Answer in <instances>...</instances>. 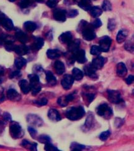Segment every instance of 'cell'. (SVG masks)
<instances>
[{
    "mask_svg": "<svg viewBox=\"0 0 134 151\" xmlns=\"http://www.w3.org/2000/svg\"><path fill=\"white\" fill-rule=\"evenodd\" d=\"M85 114L84 108L83 106L71 107L67 110L66 116L70 120H78L81 119Z\"/></svg>",
    "mask_w": 134,
    "mask_h": 151,
    "instance_id": "cell-1",
    "label": "cell"
},
{
    "mask_svg": "<svg viewBox=\"0 0 134 151\" xmlns=\"http://www.w3.org/2000/svg\"><path fill=\"white\" fill-rule=\"evenodd\" d=\"M30 79V85L33 95L39 93L41 91V86L40 84V78L37 74H33L28 75Z\"/></svg>",
    "mask_w": 134,
    "mask_h": 151,
    "instance_id": "cell-2",
    "label": "cell"
},
{
    "mask_svg": "<svg viewBox=\"0 0 134 151\" xmlns=\"http://www.w3.org/2000/svg\"><path fill=\"white\" fill-rule=\"evenodd\" d=\"M9 132H10L12 137L14 139L21 138L23 135L22 127L17 122H12V124L10 125V127H9Z\"/></svg>",
    "mask_w": 134,
    "mask_h": 151,
    "instance_id": "cell-3",
    "label": "cell"
},
{
    "mask_svg": "<svg viewBox=\"0 0 134 151\" xmlns=\"http://www.w3.org/2000/svg\"><path fill=\"white\" fill-rule=\"evenodd\" d=\"M96 111L98 115L106 118V119L110 117L113 113L112 108H110L107 103H103L98 106Z\"/></svg>",
    "mask_w": 134,
    "mask_h": 151,
    "instance_id": "cell-4",
    "label": "cell"
},
{
    "mask_svg": "<svg viewBox=\"0 0 134 151\" xmlns=\"http://www.w3.org/2000/svg\"><path fill=\"white\" fill-rule=\"evenodd\" d=\"M108 99L112 103L115 104L120 103L123 100L121 96V94L117 90H108Z\"/></svg>",
    "mask_w": 134,
    "mask_h": 151,
    "instance_id": "cell-5",
    "label": "cell"
},
{
    "mask_svg": "<svg viewBox=\"0 0 134 151\" xmlns=\"http://www.w3.org/2000/svg\"><path fill=\"white\" fill-rule=\"evenodd\" d=\"M112 40L110 37L108 36H104L101 39H100L99 43V47L102 50V52H107L110 48V46L112 44Z\"/></svg>",
    "mask_w": 134,
    "mask_h": 151,
    "instance_id": "cell-6",
    "label": "cell"
},
{
    "mask_svg": "<svg viewBox=\"0 0 134 151\" xmlns=\"http://www.w3.org/2000/svg\"><path fill=\"white\" fill-rule=\"evenodd\" d=\"M83 37L84 39L87 41H91L95 39L96 34L93 28L91 27H85L83 29Z\"/></svg>",
    "mask_w": 134,
    "mask_h": 151,
    "instance_id": "cell-7",
    "label": "cell"
},
{
    "mask_svg": "<svg viewBox=\"0 0 134 151\" xmlns=\"http://www.w3.org/2000/svg\"><path fill=\"white\" fill-rule=\"evenodd\" d=\"M74 59L77 60V62L80 64H83L86 61V52L83 49H78L73 53Z\"/></svg>",
    "mask_w": 134,
    "mask_h": 151,
    "instance_id": "cell-8",
    "label": "cell"
},
{
    "mask_svg": "<svg viewBox=\"0 0 134 151\" xmlns=\"http://www.w3.org/2000/svg\"><path fill=\"white\" fill-rule=\"evenodd\" d=\"M74 81V79L73 77V76L66 74L64 76L63 79H62L61 84L65 89H69L72 87V85L73 84Z\"/></svg>",
    "mask_w": 134,
    "mask_h": 151,
    "instance_id": "cell-9",
    "label": "cell"
},
{
    "mask_svg": "<svg viewBox=\"0 0 134 151\" xmlns=\"http://www.w3.org/2000/svg\"><path fill=\"white\" fill-rule=\"evenodd\" d=\"M53 17L58 22H65L66 20V11L62 9H56L54 11Z\"/></svg>",
    "mask_w": 134,
    "mask_h": 151,
    "instance_id": "cell-10",
    "label": "cell"
},
{
    "mask_svg": "<svg viewBox=\"0 0 134 151\" xmlns=\"http://www.w3.org/2000/svg\"><path fill=\"white\" fill-rule=\"evenodd\" d=\"M84 71L85 74L88 76L90 78L94 79L98 78V76L97 74V69H96L91 64L85 66L84 68Z\"/></svg>",
    "mask_w": 134,
    "mask_h": 151,
    "instance_id": "cell-11",
    "label": "cell"
},
{
    "mask_svg": "<svg viewBox=\"0 0 134 151\" xmlns=\"http://www.w3.org/2000/svg\"><path fill=\"white\" fill-rule=\"evenodd\" d=\"M27 121L31 124L39 126V127H40L41 125H43L42 119L39 116H37L36 115H32V114L28 115L27 116Z\"/></svg>",
    "mask_w": 134,
    "mask_h": 151,
    "instance_id": "cell-12",
    "label": "cell"
},
{
    "mask_svg": "<svg viewBox=\"0 0 134 151\" xmlns=\"http://www.w3.org/2000/svg\"><path fill=\"white\" fill-rule=\"evenodd\" d=\"M106 58L98 55L97 58H96L93 60L91 65L96 69H100L103 68V66L106 63Z\"/></svg>",
    "mask_w": 134,
    "mask_h": 151,
    "instance_id": "cell-13",
    "label": "cell"
},
{
    "mask_svg": "<svg viewBox=\"0 0 134 151\" xmlns=\"http://www.w3.org/2000/svg\"><path fill=\"white\" fill-rule=\"evenodd\" d=\"M74 98V94H70L67 95L66 96H62L60 97L58 100H57V103L59 105H60L61 106L64 107L68 105V104Z\"/></svg>",
    "mask_w": 134,
    "mask_h": 151,
    "instance_id": "cell-14",
    "label": "cell"
},
{
    "mask_svg": "<svg viewBox=\"0 0 134 151\" xmlns=\"http://www.w3.org/2000/svg\"><path fill=\"white\" fill-rule=\"evenodd\" d=\"M59 39L62 44H69L73 39V36L70 32H66L60 35Z\"/></svg>",
    "mask_w": 134,
    "mask_h": 151,
    "instance_id": "cell-15",
    "label": "cell"
},
{
    "mask_svg": "<svg viewBox=\"0 0 134 151\" xmlns=\"http://www.w3.org/2000/svg\"><path fill=\"white\" fill-rule=\"evenodd\" d=\"M7 96L12 101H19L21 99L20 94L15 89H9L7 91Z\"/></svg>",
    "mask_w": 134,
    "mask_h": 151,
    "instance_id": "cell-16",
    "label": "cell"
},
{
    "mask_svg": "<svg viewBox=\"0 0 134 151\" xmlns=\"http://www.w3.org/2000/svg\"><path fill=\"white\" fill-rule=\"evenodd\" d=\"M48 117L52 121L59 122L61 120V117L59 111L55 109H50L48 112Z\"/></svg>",
    "mask_w": 134,
    "mask_h": 151,
    "instance_id": "cell-17",
    "label": "cell"
},
{
    "mask_svg": "<svg viewBox=\"0 0 134 151\" xmlns=\"http://www.w3.org/2000/svg\"><path fill=\"white\" fill-rule=\"evenodd\" d=\"M13 50L18 55H24L27 54L28 52V47H27L25 45H15V47H14Z\"/></svg>",
    "mask_w": 134,
    "mask_h": 151,
    "instance_id": "cell-18",
    "label": "cell"
},
{
    "mask_svg": "<svg viewBox=\"0 0 134 151\" xmlns=\"http://www.w3.org/2000/svg\"><path fill=\"white\" fill-rule=\"evenodd\" d=\"M117 73L120 77H124L127 73V69L125 64L123 63H120L117 66Z\"/></svg>",
    "mask_w": 134,
    "mask_h": 151,
    "instance_id": "cell-19",
    "label": "cell"
},
{
    "mask_svg": "<svg viewBox=\"0 0 134 151\" xmlns=\"http://www.w3.org/2000/svg\"><path fill=\"white\" fill-rule=\"evenodd\" d=\"M19 86H20L21 90L24 94H27L30 92V91H31L30 83L25 79H22L20 81V82H19Z\"/></svg>",
    "mask_w": 134,
    "mask_h": 151,
    "instance_id": "cell-20",
    "label": "cell"
},
{
    "mask_svg": "<svg viewBox=\"0 0 134 151\" xmlns=\"http://www.w3.org/2000/svg\"><path fill=\"white\" fill-rule=\"evenodd\" d=\"M0 23L3 25V27L5 28L6 30L8 31H11L14 28V25L12 20L11 19L8 18H4L3 20L0 22Z\"/></svg>",
    "mask_w": 134,
    "mask_h": 151,
    "instance_id": "cell-21",
    "label": "cell"
},
{
    "mask_svg": "<svg viewBox=\"0 0 134 151\" xmlns=\"http://www.w3.org/2000/svg\"><path fill=\"white\" fill-rule=\"evenodd\" d=\"M54 68L55 69V71L57 74L61 75L63 74L65 72V65L63 63H62L61 61L57 60L54 64Z\"/></svg>",
    "mask_w": 134,
    "mask_h": 151,
    "instance_id": "cell-22",
    "label": "cell"
},
{
    "mask_svg": "<svg viewBox=\"0 0 134 151\" xmlns=\"http://www.w3.org/2000/svg\"><path fill=\"white\" fill-rule=\"evenodd\" d=\"M79 45H80V41L79 40H75L74 41H71L70 43L68 44L69 47V50L71 52L74 53L77 50L79 49Z\"/></svg>",
    "mask_w": 134,
    "mask_h": 151,
    "instance_id": "cell-23",
    "label": "cell"
},
{
    "mask_svg": "<svg viewBox=\"0 0 134 151\" xmlns=\"http://www.w3.org/2000/svg\"><path fill=\"white\" fill-rule=\"evenodd\" d=\"M47 55L49 59H55L59 58L61 54L59 51L57 49H49L47 52Z\"/></svg>",
    "mask_w": 134,
    "mask_h": 151,
    "instance_id": "cell-24",
    "label": "cell"
},
{
    "mask_svg": "<svg viewBox=\"0 0 134 151\" xmlns=\"http://www.w3.org/2000/svg\"><path fill=\"white\" fill-rule=\"evenodd\" d=\"M46 80L47 83L51 86H54L57 83L56 78L54 76L53 73L50 71L46 72Z\"/></svg>",
    "mask_w": 134,
    "mask_h": 151,
    "instance_id": "cell-25",
    "label": "cell"
},
{
    "mask_svg": "<svg viewBox=\"0 0 134 151\" xmlns=\"http://www.w3.org/2000/svg\"><path fill=\"white\" fill-rule=\"evenodd\" d=\"M16 39L20 41L22 44H25L26 42L28 41V37L25 33L22 32V31H18L15 34Z\"/></svg>",
    "mask_w": 134,
    "mask_h": 151,
    "instance_id": "cell-26",
    "label": "cell"
},
{
    "mask_svg": "<svg viewBox=\"0 0 134 151\" xmlns=\"http://www.w3.org/2000/svg\"><path fill=\"white\" fill-rule=\"evenodd\" d=\"M44 40L42 38H37L32 44V49L36 50H39L42 49V47L44 46Z\"/></svg>",
    "mask_w": 134,
    "mask_h": 151,
    "instance_id": "cell-27",
    "label": "cell"
},
{
    "mask_svg": "<svg viewBox=\"0 0 134 151\" xmlns=\"http://www.w3.org/2000/svg\"><path fill=\"white\" fill-rule=\"evenodd\" d=\"M78 5L85 11H88L91 8V3L89 0H79Z\"/></svg>",
    "mask_w": 134,
    "mask_h": 151,
    "instance_id": "cell-28",
    "label": "cell"
},
{
    "mask_svg": "<svg viewBox=\"0 0 134 151\" xmlns=\"http://www.w3.org/2000/svg\"><path fill=\"white\" fill-rule=\"evenodd\" d=\"M127 36V32L125 30H120L117 35V41L118 43L121 44L125 40Z\"/></svg>",
    "mask_w": 134,
    "mask_h": 151,
    "instance_id": "cell-29",
    "label": "cell"
},
{
    "mask_svg": "<svg viewBox=\"0 0 134 151\" xmlns=\"http://www.w3.org/2000/svg\"><path fill=\"white\" fill-rule=\"evenodd\" d=\"M72 73H73V77L74 79L77 80V81H80V80L83 79L84 76L82 70H81L78 68H74Z\"/></svg>",
    "mask_w": 134,
    "mask_h": 151,
    "instance_id": "cell-30",
    "label": "cell"
},
{
    "mask_svg": "<svg viewBox=\"0 0 134 151\" xmlns=\"http://www.w3.org/2000/svg\"><path fill=\"white\" fill-rule=\"evenodd\" d=\"M24 28H25V29L28 32H33L36 30L37 25L34 22L28 21L24 23Z\"/></svg>",
    "mask_w": 134,
    "mask_h": 151,
    "instance_id": "cell-31",
    "label": "cell"
},
{
    "mask_svg": "<svg viewBox=\"0 0 134 151\" xmlns=\"http://www.w3.org/2000/svg\"><path fill=\"white\" fill-rule=\"evenodd\" d=\"M91 15L93 17H99L100 15H102L103 13V10L98 6H93L91 7L89 9Z\"/></svg>",
    "mask_w": 134,
    "mask_h": 151,
    "instance_id": "cell-32",
    "label": "cell"
},
{
    "mask_svg": "<svg viewBox=\"0 0 134 151\" xmlns=\"http://www.w3.org/2000/svg\"><path fill=\"white\" fill-rule=\"evenodd\" d=\"M26 64H27L26 59L22 58V57H20V58H17L15 60V66L18 69H22Z\"/></svg>",
    "mask_w": 134,
    "mask_h": 151,
    "instance_id": "cell-33",
    "label": "cell"
},
{
    "mask_svg": "<svg viewBox=\"0 0 134 151\" xmlns=\"http://www.w3.org/2000/svg\"><path fill=\"white\" fill-rule=\"evenodd\" d=\"M94 118L93 116L92 115H88L86 120L85 125H84L86 128H87L88 129H90L91 128V127H93V123H94Z\"/></svg>",
    "mask_w": 134,
    "mask_h": 151,
    "instance_id": "cell-34",
    "label": "cell"
},
{
    "mask_svg": "<svg viewBox=\"0 0 134 151\" xmlns=\"http://www.w3.org/2000/svg\"><path fill=\"white\" fill-rule=\"evenodd\" d=\"M90 52L92 55H99L101 54L102 52V50H101V49H100V47L99 46L93 45L91 47V48Z\"/></svg>",
    "mask_w": 134,
    "mask_h": 151,
    "instance_id": "cell-35",
    "label": "cell"
},
{
    "mask_svg": "<svg viewBox=\"0 0 134 151\" xmlns=\"http://www.w3.org/2000/svg\"><path fill=\"white\" fill-rule=\"evenodd\" d=\"M85 145L76 142L72 143L71 145V149L72 150H81L85 149Z\"/></svg>",
    "mask_w": 134,
    "mask_h": 151,
    "instance_id": "cell-36",
    "label": "cell"
},
{
    "mask_svg": "<svg viewBox=\"0 0 134 151\" xmlns=\"http://www.w3.org/2000/svg\"><path fill=\"white\" fill-rule=\"evenodd\" d=\"M102 8L105 12L111 11L112 9V6L111 3L108 0H104L102 4Z\"/></svg>",
    "mask_w": 134,
    "mask_h": 151,
    "instance_id": "cell-37",
    "label": "cell"
},
{
    "mask_svg": "<svg viewBox=\"0 0 134 151\" xmlns=\"http://www.w3.org/2000/svg\"><path fill=\"white\" fill-rule=\"evenodd\" d=\"M39 140L40 142L41 143L45 144H47V143H49L50 140H51V139H50L49 136L46 135H42L39 137Z\"/></svg>",
    "mask_w": 134,
    "mask_h": 151,
    "instance_id": "cell-38",
    "label": "cell"
},
{
    "mask_svg": "<svg viewBox=\"0 0 134 151\" xmlns=\"http://www.w3.org/2000/svg\"><path fill=\"white\" fill-rule=\"evenodd\" d=\"M111 134V132L110 130H107L105 132H102V133L99 135V139L103 141H104L107 140V139L109 137L110 135Z\"/></svg>",
    "mask_w": 134,
    "mask_h": 151,
    "instance_id": "cell-39",
    "label": "cell"
},
{
    "mask_svg": "<svg viewBox=\"0 0 134 151\" xmlns=\"http://www.w3.org/2000/svg\"><path fill=\"white\" fill-rule=\"evenodd\" d=\"M125 47L126 50H127L129 52H133V42L132 40H129L126 42V44L125 45Z\"/></svg>",
    "mask_w": 134,
    "mask_h": 151,
    "instance_id": "cell-40",
    "label": "cell"
},
{
    "mask_svg": "<svg viewBox=\"0 0 134 151\" xmlns=\"http://www.w3.org/2000/svg\"><path fill=\"white\" fill-rule=\"evenodd\" d=\"M116 27V23H115V21L113 19H110L108 21V28L110 30V31H113L115 28Z\"/></svg>",
    "mask_w": 134,
    "mask_h": 151,
    "instance_id": "cell-41",
    "label": "cell"
},
{
    "mask_svg": "<svg viewBox=\"0 0 134 151\" xmlns=\"http://www.w3.org/2000/svg\"><path fill=\"white\" fill-rule=\"evenodd\" d=\"M78 15V12L76 9H70L68 12H66V15H68L69 18L76 17Z\"/></svg>",
    "mask_w": 134,
    "mask_h": 151,
    "instance_id": "cell-42",
    "label": "cell"
},
{
    "mask_svg": "<svg viewBox=\"0 0 134 151\" xmlns=\"http://www.w3.org/2000/svg\"><path fill=\"white\" fill-rule=\"evenodd\" d=\"M45 150H47V151H54V150H59V149H57L55 146L53 145L52 144L47 143L45 144Z\"/></svg>",
    "mask_w": 134,
    "mask_h": 151,
    "instance_id": "cell-43",
    "label": "cell"
},
{
    "mask_svg": "<svg viewBox=\"0 0 134 151\" xmlns=\"http://www.w3.org/2000/svg\"><path fill=\"white\" fill-rule=\"evenodd\" d=\"M47 102H48V101L47 99L44 98L40 99V100H37V101H34V103L36 104V105L38 106H44V105H47Z\"/></svg>",
    "mask_w": 134,
    "mask_h": 151,
    "instance_id": "cell-44",
    "label": "cell"
},
{
    "mask_svg": "<svg viewBox=\"0 0 134 151\" xmlns=\"http://www.w3.org/2000/svg\"><path fill=\"white\" fill-rule=\"evenodd\" d=\"M19 5L22 8H26L30 5V0H21Z\"/></svg>",
    "mask_w": 134,
    "mask_h": 151,
    "instance_id": "cell-45",
    "label": "cell"
},
{
    "mask_svg": "<svg viewBox=\"0 0 134 151\" xmlns=\"http://www.w3.org/2000/svg\"><path fill=\"white\" fill-rule=\"evenodd\" d=\"M57 2H58V0H48L47 5L51 8H54L56 6Z\"/></svg>",
    "mask_w": 134,
    "mask_h": 151,
    "instance_id": "cell-46",
    "label": "cell"
},
{
    "mask_svg": "<svg viewBox=\"0 0 134 151\" xmlns=\"http://www.w3.org/2000/svg\"><path fill=\"white\" fill-rule=\"evenodd\" d=\"M124 123V120L120 119V118H117L115 119V125L116 127L119 128Z\"/></svg>",
    "mask_w": 134,
    "mask_h": 151,
    "instance_id": "cell-47",
    "label": "cell"
},
{
    "mask_svg": "<svg viewBox=\"0 0 134 151\" xmlns=\"http://www.w3.org/2000/svg\"><path fill=\"white\" fill-rule=\"evenodd\" d=\"M28 132H29L30 134L31 135L32 137V138H35L36 135H37V130H36L35 129H33V127H28Z\"/></svg>",
    "mask_w": 134,
    "mask_h": 151,
    "instance_id": "cell-48",
    "label": "cell"
},
{
    "mask_svg": "<svg viewBox=\"0 0 134 151\" xmlns=\"http://www.w3.org/2000/svg\"><path fill=\"white\" fill-rule=\"evenodd\" d=\"M93 27L94 28H99L102 25V22L99 19H96V20L93 22Z\"/></svg>",
    "mask_w": 134,
    "mask_h": 151,
    "instance_id": "cell-49",
    "label": "cell"
},
{
    "mask_svg": "<svg viewBox=\"0 0 134 151\" xmlns=\"http://www.w3.org/2000/svg\"><path fill=\"white\" fill-rule=\"evenodd\" d=\"M133 80H134V77L133 75H129L128 78L125 79V82L127 84H131L133 83Z\"/></svg>",
    "mask_w": 134,
    "mask_h": 151,
    "instance_id": "cell-50",
    "label": "cell"
},
{
    "mask_svg": "<svg viewBox=\"0 0 134 151\" xmlns=\"http://www.w3.org/2000/svg\"><path fill=\"white\" fill-rule=\"evenodd\" d=\"M3 118L6 121H8V122H11L12 121V116L9 113H7V112L4 113Z\"/></svg>",
    "mask_w": 134,
    "mask_h": 151,
    "instance_id": "cell-51",
    "label": "cell"
},
{
    "mask_svg": "<svg viewBox=\"0 0 134 151\" xmlns=\"http://www.w3.org/2000/svg\"><path fill=\"white\" fill-rule=\"evenodd\" d=\"M19 75H20V70H15V71L13 72L10 74V76H9V78H10L11 79H12V78H14L18 76Z\"/></svg>",
    "mask_w": 134,
    "mask_h": 151,
    "instance_id": "cell-52",
    "label": "cell"
},
{
    "mask_svg": "<svg viewBox=\"0 0 134 151\" xmlns=\"http://www.w3.org/2000/svg\"><path fill=\"white\" fill-rule=\"evenodd\" d=\"M86 96H87V98H88V100L89 101V103H90L91 102H92V101L94 100V98H95V94H93V93L87 94Z\"/></svg>",
    "mask_w": 134,
    "mask_h": 151,
    "instance_id": "cell-53",
    "label": "cell"
},
{
    "mask_svg": "<svg viewBox=\"0 0 134 151\" xmlns=\"http://www.w3.org/2000/svg\"><path fill=\"white\" fill-rule=\"evenodd\" d=\"M4 18H5V15L1 12H0V22H1Z\"/></svg>",
    "mask_w": 134,
    "mask_h": 151,
    "instance_id": "cell-54",
    "label": "cell"
},
{
    "mask_svg": "<svg viewBox=\"0 0 134 151\" xmlns=\"http://www.w3.org/2000/svg\"><path fill=\"white\" fill-rule=\"evenodd\" d=\"M4 72V70L3 68V67H1V65H0V76L2 75V74H3Z\"/></svg>",
    "mask_w": 134,
    "mask_h": 151,
    "instance_id": "cell-55",
    "label": "cell"
},
{
    "mask_svg": "<svg viewBox=\"0 0 134 151\" xmlns=\"http://www.w3.org/2000/svg\"><path fill=\"white\" fill-rule=\"evenodd\" d=\"M36 1H37V2H39V3H41V2H42V1L43 0H35Z\"/></svg>",
    "mask_w": 134,
    "mask_h": 151,
    "instance_id": "cell-56",
    "label": "cell"
},
{
    "mask_svg": "<svg viewBox=\"0 0 134 151\" xmlns=\"http://www.w3.org/2000/svg\"><path fill=\"white\" fill-rule=\"evenodd\" d=\"M2 82H3V79L1 78H0V84H1Z\"/></svg>",
    "mask_w": 134,
    "mask_h": 151,
    "instance_id": "cell-57",
    "label": "cell"
},
{
    "mask_svg": "<svg viewBox=\"0 0 134 151\" xmlns=\"http://www.w3.org/2000/svg\"><path fill=\"white\" fill-rule=\"evenodd\" d=\"M9 1H11V2H14V1H15L16 0H9Z\"/></svg>",
    "mask_w": 134,
    "mask_h": 151,
    "instance_id": "cell-58",
    "label": "cell"
}]
</instances>
